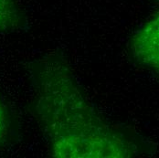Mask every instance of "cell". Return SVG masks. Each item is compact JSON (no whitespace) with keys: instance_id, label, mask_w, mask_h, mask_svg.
<instances>
[{"instance_id":"277c9868","label":"cell","mask_w":159,"mask_h":158,"mask_svg":"<svg viewBox=\"0 0 159 158\" xmlns=\"http://www.w3.org/2000/svg\"><path fill=\"white\" fill-rule=\"evenodd\" d=\"M5 129H6V119H5V113L4 110L2 108V105L0 103V140L3 137L5 133Z\"/></svg>"},{"instance_id":"7a4b0ae2","label":"cell","mask_w":159,"mask_h":158,"mask_svg":"<svg viewBox=\"0 0 159 158\" xmlns=\"http://www.w3.org/2000/svg\"><path fill=\"white\" fill-rule=\"evenodd\" d=\"M131 50L137 62L159 72V11L134 34Z\"/></svg>"},{"instance_id":"3957f363","label":"cell","mask_w":159,"mask_h":158,"mask_svg":"<svg viewBox=\"0 0 159 158\" xmlns=\"http://www.w3.org/2000/svg\"><path fill=\"white\" fill-rule=\"evenodd\" d=\"M8 6L7 0H0V23L8 16Z\"/></svg>"},{"instance_id":"6da1fadb","label":"cell","mask_w":159,"mask_h":158,"mask_svg":"<svg viewBox=\"0 0 159 158\" xmlns=\"http://www.w3.org/2000/svg\"><path fill=\"white\" fill-rule=\"evenodd\" d=\"M38 83L36 111L48 136L52 156H129L127 144L97 116L61 65L45 64Z\"/></svg>"}]
</instances>
